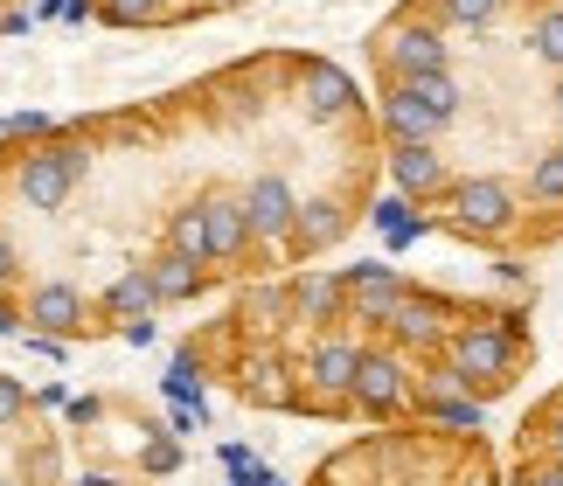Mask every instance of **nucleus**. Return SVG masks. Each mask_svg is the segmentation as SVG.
Returning a JSON list of instances; mask_svg holds the SVG:
<instances>
[{"label":"nucleus","instance_id":"obj_26","mask_svg":"<svg viewBox=\"0 0 563 486\" xmlns=\"http://www.w3.org/2000/svg\"><path fill=\"white\" fill-rule=\"evenodd\" d=\"M515 486H563V459H550V452L529 459V466L515 473Z\"/></svg>","mask_w":563,"mask_h":486},{"label":"nucleus","instance_id":"obj_22","mask_svg":"<svg viewBox=\"0 0 563 486\" xmlns=\"http://www.w3.org/2000/svg\"><path fill=\"white\" fill-rule=\"evenodd\" d=\"M167 243H175V251H188V257H202V264H209V230H202V202H181L175 216H167Z\"/></svg>","mask_w":563,"mask_h":486},{"label":"nucleus","instance_id":"obj_12","mask_svg":"<svg viewBox=\"0 0 563 486\" xmlns=\"http://www.w3.org/2000/svg\"><path fill=\"white\" fill-rule=\"evenodd\" d=\"M445 125L452 119L410 77H383V132H389V140H439Z\"/></svg>","mask_w":563,"mask_h":486},{"label":"nucleus","instance_id":"obj_21","mask_svg":"<svg viewBox=\"0 0 563 486\" xmlns=\"http://www.w3.org/2000/svg\"><path fill=\"white\" fill-rule=\"evenodd\" d=\"M501 8H508V0H431V14H439L445 29H494Z\"/></svg>","mask_w":563,"mask_h":486},{"label":"nucleus","instance_id":"obj_28","mask_svg":"<svg viewBox=\"0 0 563 486\" xmlns=\"http://www.w3.org/2000/svg\"><path fill=\"white\" fill-rule=\"evenodd\" d=\"M14 278H21V251H14V236L0 230V292H14Z\"/></svg>","mask_w":563,"mask_h":486},{"label":"nucleus","instance_id":"obj_9","mask_svg":"<svg viewBox=\"0 0 563 486\" xmlns=\"http://www.w3.org/2000/svg\"><path fill=\"white\" fill-rule=\"evenodd\" d=\"M202 230H209V264H236L251 251V216H244V188H202Z\"/></svg>","mask_w":563,"mask_h":486},{"label":"nucleus","instance_id":"obj_11","mask_svg":"<svg viewBox=\"0 0 563 486\" xmlns=\"http://www.w3.org/2000/svg\"><path fill=\"white\" fill-rule=\"evenodd\" d=\"M244 216H251L257 243H292V223H299L292 181H286V174H251V181H244Z\"/></svg>","mask_w":563,"mask_h":486},{"label":"nucleus","instance_id":"obj_15","mask_svg":"<svg viewBox=\"0 0 563 486\" xmlns=\"http://www.w3.org/2000/svg\"><path fill=\"white\" fill-rule=\"evenodd\" d=\"M341 236H349V209H341L334 195H307V202H299V223H292V243H286V251L307 264V257H328Z\"/></svg>","mask_w":563,"mask_h":486},{"label":"nucleus","instance_id":"obj_29","mask_svg":"<svg viewBox=\"0 0 563 486\" xmlns=\"http://www.w3.org/2000/svg\"><path fill=\"white\" fill-rule=\"evenodd\" d=\"M175 445H167V438H161V445H146V473H175Z\"/></svg>","mask_w":563,"mask_h":486},{"label":"nucleus","instance_id":"obj_1","mask_svg":"<svg viewBox=\"0 0 563 486\" xmlns=\"http://www.w3.org/2000/svg\"><path fill=\"white\" fill-rule=\"evenodd\" d=\"M445 362L466 375V389H508L515 383V362H522V341H515V327L508 320H466V327H452L445 334Z\"/></svg>","mask_w":563,"mask_h":486},{"label":"nucleus","instance_id":"obj_34","mask_svg":"<svg viewBox=\"0 0 563 486\" xmlns=\"http://www.w3.org/2000/svg\"><path fill=\"white\" fill-rule=\"evenodd\" d=\"M0 486H21V479H0Z\"/></svg>","mask_w":563,"mask_h":486},{"label":"nucleus","instance_id":"obj_20","mask_svg":"<svg viewBox=\"0 0 563 486\" xmlns=\"http://www.w3.org/2000/svg\"><path fill=\"white\" fill-rule=\"evenodd\" d=\"M104 29H161V21H175L167 0H91Z\"/></svg>","mask_w":563,"mask_h":486},{"label":"nucleus","instance_id":"obj_10","mask_svg":"<svg viewBox=\"0 0 563 486\" xmlns=\"http://www.w3.org/2000/svg\"><path fill=\"white\" fill-rule=\"evenodd\" d=\"M104 320H119L125 341H154V313H161V292H154V272L146 264H133V272H119L112 285H104Z\"/></svg>","mask_w":563,"mask_h":486},{"label":"nucleus","instance_id":"obj_8","mask_svg":"<svg viewBox=\"0 0 563 486\" xmlns=\"http://www.w3.org/2000/svg\"><path fill=\"white\" fill-rule=\"evenodd\" d=\"M389 181H397L404 202H439L452 188L439 140H389Z\"/></svg>","mask_w":563,"mask_h":486},{"label":"nucleus","instance_id":"obj_31","mask_svg":"<svg viewBox=\"0 0 563 486\" xmlns=\"http://www.w3.org/2000/svg\"><path fill=\"white\" fill-rule=\"evenodd\" d=\"M167 8H175V21H181V14H202V0H167Z\"/></svg>","mask_w":563,"mask_h":486},{"label":"nucleus","instance_id":"obj_19","mask_svg":"<svg viewBox=\"0 0 563 486\" xmlns=\"http://www.w3.org/2000/svg\"><path fill=\"white\" fill-rule=\"evenodd\" d=\"M389 334H397V341H418V347H439L445 341V299L404 292V306L389 313Z\"/></svg>","mask_w":563,"mask_h":486},{"label":"nucleus","instance_id":"obj_27","mask_svg":"<svg viewBox=\"0 0 563 486\" xmlns=\"http://www.w3.org/2000/svg\"><path fill=\"white\" fill-rule=\"evenodd\" d=\"M536 431H543V452H550V459H563V404H550L543 417H536Z\"/></svg>","mask_w":563,"mask_h":486},{"label":"nucleus","instance_id":"obj_6","mask_svg":"<svg viewBox=\"0 0 563 486\" xmlns=\"http://www.w3.org/2000/svg\"><path fill=\"white\" fill-rule=\"evenodd\" d=\"M21 320H29L42 341H77L84 327H91V299H84L70 278H42V285H29V299H21Z\"/></svg>","mask_w":563,"mask_h":486},{"label":"nucleus","instance_id":"obj_3","mask_svg":"<svg viewBox=\"0 0 563 486\" xmlns=\"http://www.w3.org/2000/svg\"><path fill=\"white\" fill-rule=\"evenodd\" d=\"M376 63H383V77H431V70H452L445 21H439V14H397V21H383Z\"/></svg>","mask_w":563,"mask_h":486},{"label":"nucleus","instance_id":"obj_23","mask_svg":"<svg viewBox=\"0 0 563 486\" xmlns=\"http://www.w3.org/2000/svg\"><path fill=\"white\" fill-rule=\"evenodd\" d=\"M529 56L550 63V70H563V8H543L529 21Z\"/></svg>","mask_w":563,"mask_h":486},{"label":"nucleus","instance_id":"obj_18","mask_svg":"<svg viewBox=\"0 0 563 486\" xmlns=\"http://www.w3.org/2000/svg\"><path fill=\"white\" fill-rule=\"evenodd\" d=\"M286 375H299V368H286L278 355H251L244 362V404H257V410H292L307 389L286 383Z\"/></svg>","mask_w":563,"mask_h":486},{"label":"nucleus","instance_id":"obj_33","mask_svg":"<svg viewBox=\"0 0 563 486\" xmlns=\"http://www.w3.org/2000/svg\"><path fill=\"white\" fill-rule=\"evenodd\" d=\"M556 125H563V70H556Z\"/></svg>","mask_w":563,"mask_h":486},{"label":"nucleus","instance_id":"obj_4","mask_svg":"<svg viewBox=\"0 0 563 486\" xmlns=\"http://www.w3.org/2000/svg\"><path fill=\"white\" fill-rule=\"evenodd\" d=\"M445 223L460 230V236H473V243H501L508 230H515V188L508 181H494V174H466V181H452L445 195Z\"/></svg>","mask_w":563,"mask_h":486},{"label":"nucleus","instance_id":"obj_2","mask_svg":"<svg viewBox=\"0 0 563 486\" xmlns=\"http://www.w3.org/2000/svg\"><path fill=\"white\" fill-rule=\"evenodd\" d=\"M84 146L77 140H49V146H35V153H21L14 161V202L21 209H35V216H56L63 202L77 195V181H84Z\"/></svg>","mask_w":563,"mask_h":486},{"label":"nucleus","instance_id":"obj_32","mask_svg":"<svg viewBox=\"0 0 563 486\" xmlns=\"http://www.w3.org/2000/svg\"><path fill=\"white\" fill-rule=\"evenodd\" d=\"M209 8H244V0H202V14H209Z\"/></svg>","mask_w":563,"mask_h":486},{"label":"nucleus","instance_id":"obj_14","mask_svg":"<svg viewBox=\"0 0 563 486\" xmlns=\"http://www.w3.org/2000/svg\"><path fill=\"white\" fill-rule=\"evenodd\" d=\"M299 104H307V125H334V119H349L355 112V84L349 70H334V63H307L299 70Z\"/></svg>","mask_w":563,"mask_h":486},{"label":"nucleus","instance_id":"obj_24","mask_svg":"<svg viewBox=\"0 0 563 486\" xmlns=\"http://www.w3.org/2000/svg\"><path fill=\"white\" fill-rule=\"evenodd\" d=\"M529 202H563V140L550 153H536V167H529Z\"/></svg>","mask_w":563,"mask_h":486},{"label":"nucleus","instance_id":"obj_13","mask_svg":"<svg viewBox=\"0 0 563 486\" xmlns=\"http://www.w3.org/2000/svg\"><path fill=\"white\" fill-rule=\"evenodd\" d=\"M341 285H349V320H362V327H389V313H397L404 292H410L389 264H349Z\"/></svg>","mask_w":563,"mask_h":486},{"label":"nucleus","instance_id":"obj_16","mask_svg":"<svg viewBox=\"0 0 563 486\" xmlns=\"http://www.w3.org/2000/svg\"><path fill=\"white\" fill-rule=\"evenodd\" d=\"M292 313L313 320V327L349 320V285H341V272H320V264H307V272L292 278Z\"/></svg>","mask_w":563,"mask_h":486},{"label":"nucleus","instance_id":"obj_30","mask_svg":"<svg viewBox=\"0 0 563 486\" xmlns=\"http://www.w3.org/2000/svg\"><path fill=\"white\" fill-rule=\"evenodd\" d=\"M29 473H35V479H56V452H49V445H42V452L29 459Z\"/></svg>","mask_w":563,"mask_h":486},{"label":"nucleus","instance_id":"obj_7","mask_svg":"<svg viewBox=\"0 0 563 486\" xmlns=\"http://www.w3.org/2000/svg\"><path fill=\"white\" fill-rule=\"evenodd\" d=\"M418 383H410V362L397 347H362V375H355V410L362 417H397Z\"/></svg>","mask_w":563,"mask_h":486},{"label":"nucleus","instance_id":"obj_17","mask_svg":"<svg viewBox=\"0 0 563 486\" xmlns=\"http://www.w3.org/2000/svg\"><path fill=\"white\" fill-rule=\"evenodd\" d=\"M146 272H154V292H161V306H188V299L209 285V272H216V264H202V257L175 251V243H161V251L146 257Z\"/></svg>","mask_w":563,"mask_h":486},{"label":"nucleus","instance_id":"obj_5","mask_svg":"<svg viewBox=\"0 0 563 486\" xmlns=\"http://www.w3.org/2000/svg\"><path fill=\"white\" fill-rule=\"evenodd\" d=\"M355 375H362V347L349 334H320L299 362V389L320 410H355Z\"/></svg>","mask_w":563,"mask_h":486},{"label":"nucleus","instance_id":"obj_25","mask_svg":"<svg viewBox=\"0 0 563 486\" xmlns=\"http://www.w3.org/2000/svg\"><path fill=\"white\" fill-rule=\"evenodd\" d=\"M21 417H29V389H21L14 375H0V431H14Z\"/></svg>","mask_w":563,"mask_h":486}]
</instances>
